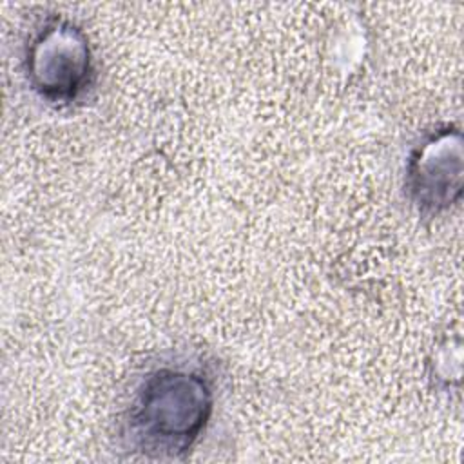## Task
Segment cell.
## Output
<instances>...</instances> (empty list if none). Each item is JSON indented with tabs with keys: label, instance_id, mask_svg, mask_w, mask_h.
Returning <instances> with one entry per match:
<instances>
[{
	"label": "cell",
	"instance_id": "1",
	"mask_svg": "<svg viewBox=\"0 0 464 464\" xmlns=\"http://www.w3.org/2000/svg\"><path fill=\"white\" fill-rule=\"evenodd\" d=\"M216 377L205 359L174 355L134 381L118 420L120 448L152 462L185 460L216 411Z\"/></svg>",
	"mask_w": 464,
	"mask_h": 464
},
{
	"label": "cell",
	"instance_id": "2",
	"mask_svg": "<svg viewBox=\"0 0 464 464\" xmlns=\"http://www.w3.org/2000/svg\"><path fill=\"white\" fill-rule=\"evenodd\" d=\"M22 72L33 94L53 109L83 105L98 85V62L87 31L65 14H47L29 31Z\"/></svg>",
	"mask_w": 464,
	"mask_h": 464
},
{
	"label": "cell",
	"instance_id": "3",
	"mask_svg": "<svg viewBox=\"0 0 464 464\" xmlns=\"http://www.w3.org/2000/svg\"><path fill=\"white\" fill-rule=\"evenodd\" d=\"M402 190L422 219L442 218L459 207L464 194V138L457 123H437L411 145Z\"/></svg>",
	"mask_w": 464,
	"mask_h": 464
}]
</instances>
